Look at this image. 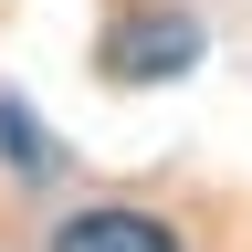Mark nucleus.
Segmentation results:
<instances>
[{
  "label": "nucleus",
  "mask_w": 252,
  "mask_h": 252,
  "mask_svg": "<svg viewBox=\"0 0 252 252\" xmlns=\"http://www.w3.org/2000/svg\"><path fill=\"white\" fill-rule=\"evenodd\" d=\"M0 158H11V168H32V179L53 168V147H42V126H32L21 105H0Z\"/></svg>",
  "instance_id": "obj_3"
},
{
  "label": "nucleus",
  "mask_w": 252,
  "mask_h": 252,
  "mask_svg": "<svg viewBox=\"0 0 252 252\" xmlns=\"http://www.w3.org/2000/svg\"><path fill=\"white\" fill-rule=\"evenodd\" d=\"M42 252H179V231L158 210H126V200H94L74 220H53V242Z\"/></svg>",
  "instance_id": "obj_2"
},
{
  "label": "nucleus",
  "mask_w": 252,
  "mask_h": 252,
  "mask_svg": "<svg viewBox=\"0 0 252 252\" xmlns=\"http://www.w3.org/2000/svg\"><path fill=\"white\" fill-rule=\"evenodd\" d=\"M200 63V21H179V11H126L105 32V74L116 84H168Z\"/></svg>",
  "instance_id": "obj_1"
}]
</instances>
